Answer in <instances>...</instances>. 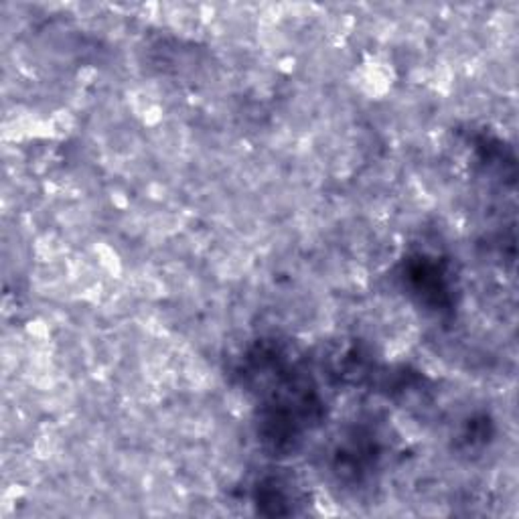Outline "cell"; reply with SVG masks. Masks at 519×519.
I'll return each mask as SVG.
<instances>
[{
    "label": "cell",
    "instance_id": "1",
    "mask_svg": "<svg viewBox=\"0 0 519 519\" xmlns=\"http://www.w3.org/2000/svg\"><path fill=\"white\" fill-rule=\"evenodd\" d=\"M359 87L361 92L367 97H373V99H379L384 97L389 92L391 83H393V78H396V71L389 61H386L384 57L379 55H370L365 59V63L359 67Z\"/></svg>",
    "mask_w": 519,
    "mask_h": 519
},
{
    "label": "cell",
    "instance_id": "2",
    "mask_svg": "<svg viewBox=\"0 0 519 519\" xmlns=\"http://www.w3.org/2000/svg\"><path fill=\"white\" fill-rule=\"evenodd\" d=\"M49 138H65L75 128V116L69 110H57L47 118Z\"/></svg>",
    "mask_w": 519,
    "mask_h": 519
},
{
    "label": "cell",
    "instance_id": "3",
    "mask_svg": "<svg viewBox=\"0 0 519 519\" xmlns=\"http://www.w3.org/2000/svg\"><path fill=\"white\" fill-rule=\"evenodd\" d=\"M94 250H96L99 266H102L108 274L114 276V278H118V276L122 274V260H120L118 252L114 250L112 245H108V243H97Z\"/></svg>",
    "mask_w": 519,
    "mask_h": 519
},
{
    "label": "cell",
    "instance_id": "4",
    "mask_svg": "<svg viewBox=\"0 0 519 519\" xmlns=\"http://www.w3.org/2000/svg\"><path fill=\"white\" fill-rule=\"evenodd\" d=\"M27 331H29V335H32L35 339H47L49 337V326L43 321H31L29 326H27Z\"/></svg>",
    "mask_w": 519,
    "mask_h": 519
},
{
    "label": "cell",
    "instance_id": "5",
    "mask_svg": "<svg viewBox=\"0 0 519 519\" xmlns=\"http://www.w3.org/2000/svg\"><path fill=\"white\" fill-rule=\"evenodd\" d=\"M280 65H282L280 69H282L284 73H288V71H292V69H294V59H292V57H288V59H282V61H280Z\"/></svg>",
    "mask_w": 519,
    "mask_h": 519
}]
</instances>
